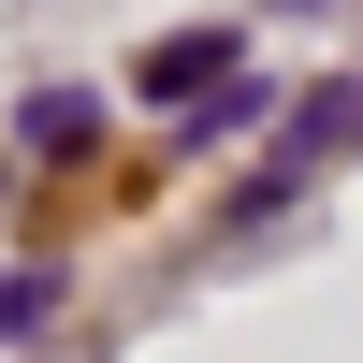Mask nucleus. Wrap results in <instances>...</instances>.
<instances>
[{
  "mask_svg": "<svg viewBox=\"0 0 363 363\" xmlns=\"http://www.w3.org/2000/svg\"><path fill=\"white\" fill-rule=\"evenodd\" d=\"M218 73H233V29H174V44H145V102H203Z\"/></svg>",
  "mask_w": 363,
  "mask_h": 363,
  "instance_id": "1",
  "label": "nucleus"
},
{
  "mask_svg": "<svg viewBox=\"0 0 363 363\" xmlns=\"http://www.w3.org/2000/svg\"><path fill=\"white\" fill-rule=\"evenodd\" d=\"M29 145H44V160H73V145H87V102H73V87H44V102H29Z\"/></svg>",
  "mask_w": 363,
  "mask_h": 363,
  "instance_id": "2",
  "label": "nucleus"
},
{
  "mask_svg": "<svg viewBox=\"0 0 363 363\" xmlns=\"http://www.w3.org/2000/svg\"><path fill=\"white\" fill-rule=\"evenodd\" d=\"M44 320V277H0V335H29Z\"/></svg>",
  "mask_w": 363,
  "mask_h": 363,
  "instance_id": "3",
  "label": "nucleus"
}]
</instances>
